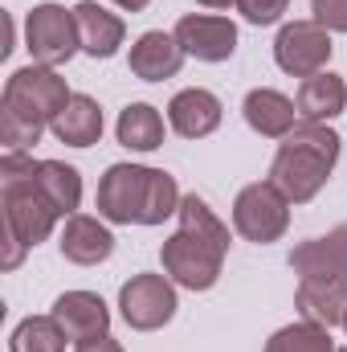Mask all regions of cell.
Segmentation results:
<instances>
[{
	"label": "cell",
	"instance_id": "8",
	"mask_svg": "<svg viewBox=\"0 0 347 352\" xmlns=\"http://www.w3.org/2000/svg\"><path fill=\"white\" fill-rule=\"evenodd\" d=\"M160 263H164V274L172 278L176 287H184V291H208L221 278L225 250H217V246H208V242L176 230L172 238L160 246Z\"/></svg>",
	"mask_w": 347,
	"mask_h": 352
},
{
	"label": "cell",
	"instance_id": "30",
	"mask_svg": "<svg viewBox=\"0 0 347 352\" xmlns=\"http://www.w3.org/2000/svg\"><path fill=\"white\" fill-rule=\"evenodd\" d=\"M196 4H204V8H221V12H225V8H237V0H196Z\"/></svg>",
	"mask_w": 347,
	"mask_h": 352
},
{
	"label": "cell",
	"instance_id": "14",
	"mask_svg": "<svg viewBox=\"0 0 347 352\" xmlns=\"http://www.w3.org/2000/svg\"><path fill=\"white\" fill-rule=\"evenodd\" d=\"M184 50L176 41V33H164V29H147L135 37L131 54H127V66L139 82H164V78H176L180 66H184Z\"/></svg>",
	"mask_w": 347,
	"mask_h": 352
},
{
	"label": "cell",
	"instance_id": "10",
	"mask_svg": "<svg viewBox=\"0 0 347 352\" xmlns=\"http://www.w3.org/2000/svg\"><path fill=\"white\" fill-rule=\"evenodd\" d=\"M176 41L196 62H229L237 54V25L221 12H184L176 21Z\"/></svg>",
	"mask_w": 347,
	"mask_h": 352
},
{
	"label": "cell",
	"instance_id": "4",
	"mask_svg": "<svg viewBox=\"0 0 347 352\" xmlns=\"http://www.w3.org/2000/svg\"><path fill=\"white\" fill-rule=\"evenodd\" d=\"M176 307H180V295L168 274L139 270L119 287V316L131 332H160L164 324L176 320Z\"/></svg>",
	"mask_w": 347,
	"mask_h": 352
},
{
	"label": "cell",
	"instance_id": "23",
	"mask_svg": "<svg viewBox=\"0 0 347 352\" xmlns=\"http://www.w3.org/2000/svg\"><path fill=\"white\" fill-rule=\"evenodd\" d=\"M180 230L184 234H192V238H200V242H208V246H217V250H225L229 254V242H233V234H229V226L217 217V209L204 201V197H196V192H184V201H180Z\"/></svg>",
	"mask_w": 347,
	"mask_h": 352
},
{
	"label": "cell",
	"instance_id": "20",
	"mask_svg": "<svg viewBox=\"0 0 347 352\" xmlns=\"http://www.w3.org/2000/svg\"><path fill=\"white\" fill-rule=\"evenodd\" d=\"M102 127H106V119H102L98 98L74 94V98L66 102V111L53 119L49 131H53V140L66 144V148H94V144L102 140Z\"/></svg>",
	"mask_w": 347,
	"mask_h": 352
},
{
	"label": "cell",
	"instance_id": "31",
	"mask_svg": "<svg viewBox=\"0 0 347 352\" xmlns=\"http://www.w3.org/2000/svg\"><path fill=\"white\" fill-rule=\"evenodd\" d=\"M344 332H347V316H344Z\"/></svg>",
	"mask_w": 347,
	"mask_h": 352
},
{
	"label": "cell",
	"instance_id": "11",
	"mask_svg": "<svg viewBox=\"0 0 347 352\" xmlns=\"http://www.w3.org/2000/svg\"><path fill=\"white\" fill-rule=\"evenodd\" d=\"M49 316L62 324L66 340H74V344L110 332V307H106V299L94 295V291H62V295L53 299Z\"/></svg>",
	"mask_w": 347,
	"mask_h": 352
},
{
	"label": "cell",
	"instance_id": "17",
	"mask_svg": "<svg viewBox=\"0 0 347 352\" xmlns=\"http://www.w3.org/2000/svg\"><path fill=\"white\" fill-rule=\"evenodd\" d=\"M241 111H246L250 131H258L261 140H286V135L298 127V107H294V98L282 94V90H274V87H254L246 94Z\"/></svg>",
	"mask_w": 347,
	"mask_h": 352
},
{
	"label": "cell",
	"instance_id": "7",
	"mask_svg": "<svg viewBox=\"0 0 347 352\" xmlns=\"http://www.w3.org/2000/svg\"><path fill=\"white\" fill-rule=\"evenodd\" d=\"M0 209H4V230L16 242H25L29 250L41 246L58 230V221H62V213L41 197L37 176L21 180V184H0Z\"/></svg>",
	"mask_w": 347,
	"mask_h": 352
},
{
	"label": "cell",
	"instance_id": "13",
	"mask_svg": "<svg viewBox=\"0 0 347 352\" xmlns=\"http://www.w3.org/2000/svg\"><path fill=\"white\" fill-rule=\"evenodd\" d=\"M290 270L302 278H344L347 283V226L327 230L323 238H307L290 250Z\"/></svg>",
	"mask_w": 347,
	"mask_h": 352
},
{
	"label": "cell",
	"instance_id": "21",
	"mask_svg": "<svg viewBox=\"0 0 347 352\" xmlns=\"http://www.w3.org/2000/svg\"><path fill=\"white\" fill-rule=\"evenodd\" d=\"M37 188L62 213V221L74 217L78 205H82V173L74 164H66V160H41L37 164Z\"/></svg>",
	"mask_w": 347,
	"mask_h": 352
},
{
	"label": "cell",
	"instance_id": "6",
	"mask_svg": "<svg viewBox=\"0 0 347 352\" xmlns=\"http://www.w3.org/2000/svg\"><path fill=\"white\" fill-rule=\"evenodd\" d=\"M331 54H335L331 33H327L315 16H307V21H286V25L278 29V37H274V62H278V70L290 74V78H311V74L327 70Z\"/></svg>",
	"mask_w": 347,
	"mask_h": 352
},
{
	"label": "cell",
	"instance_id": "25",
	"mask_svg": "<svg viewBox=\"0 0 347 352\" xmlns=\"http://www.w3.org/2000/svg\"><path fill=\"white\" fill-rule=\"evenodd\" d=\"M265 352H339L335 340H331V328H319V324H286L278 328L270 340H265Z\"/></svg>",
	"mask_w": 347,
	"mask_h": 352
},
{
	"label": "cell",
	"instance_id": "9",
	"mask_svg": "<svg viewBox=\"0 0 347 352\" xmlns=\"http://www.w3.org/2000/svg\"><path fill=\"white\" fill-rule=\"evenodd\" d=\"M147 164H110L98 180V217L110 226H139L143 221V201H147Z\"/></svg>",
	"mask_w": 347,
	"mask_h": 352
},
{
	"label": "cell",
	"instance_id": "19",
	"mask_svg": "<svg viewBox=\"0 0 347 352\" xmlns=\"http://www.w3.org/2000/svg\"><path fill=\"white\" fill-rule=\"evenodd\" d=\"M298 119L302 123H331L347 111V82L335 70H319L311 78H302V87L294 94Z\"/></svg>",
	"mask_w": 347,
	"mask_h": 352
},
{
	"label": "cell",
	"instance_id": "26",
	"mask_svg": "<svg viewBox=\"0 0 347 352\" xmlns=\"http://www.w3.org/2000/svg\"><path fill=\"white\" fill-rule=\"evenodd\" d=\"M286 8H290V0H237V12L250 21V25H278L282 16H286Z\"/></svg>",
	"mask_w": 347,
	"mask_h": 352
},
{
	"label": "cell",
	"instance_id": "12",
	"mask_svg": "<svg viewBox=\"0 0 347 352\" xmlns=\"http://www.w3.org/2000/svg\"><path fill=\"white\" fill-rule=\"evenodd\" d=\"M58 250L62 258L74 266H98L115 254V234H110V221L102 217H90V213H74L62 221V234H58Z\"/></svg>",
	"mask_w": 347,
	"mask_h": 352
},
{
	"label": "cell",
	"instance_id": "15",
	"mask_svg": "<svg viewBox=\"0 0 347 352\" xmlns=\"http://www.w3.org/2000/svg\"><path fill=\"white\" fill-rule=\"evenodd\" d=\"M225 119V107L213 90L204 87H188V90H176L172 102H168V127L184 140H204L221 127Z\"/></svg>",
	"mask_w": 347,
	"mask_h": 352
},
{
	"label": "cell",
	"instance_id": "1",
	"mask_svg": "<svg viewBox=\"0 0 347 352\" xmlns=\"http://www.w3.org/2000/svg\"><path fill=\"white\" fill-rule=\"evenodd\" d=\"M70 98H74V90L49 66L29 62V66L12 70L4 82V94H0V144H4V152H29L33 144H41L45 127H53V119L66 111Z\"/></svg>",
	"mask_w": 347,
	"mask_h": 352
},
{
	"label": "cell",
	"instance_id": "5",
	"mask_svg": "<svg viewBox=\"0 0 347 352\" xmlns=\"http://www.w3.org/2000/svg\"><path fill=\"white\" fill-rule=\"evenodd\" d=\"M233 230L254 242L270 246L290 230V201L274 180H254L233 197Z\"/></svg>",
	"mask_w": 347,
	"mask_h": 352
},
{
	"label": "cell",
	"instance_id": "18",
	"mask_svg": "<svg viewBox=\"0 0 347 352\" xmlns=\"http://www.w3.org/2000/svg\"><path fill=\"white\" fill-rule=\"evenodd\" d=\"M294 307L307 324L339 328L347 316V283L344 278H302L294 291Z\"/></svg>",
	"mask_w": 347,
	"mask_h": 352
},
{
	"label": "cell",
	"instance_id": "29",
	"mask_svg": "<svg viewBox=\"0 0 347 352\" xmlns=\"http://www.w3.org/2000/svg\"><path fill=\"white\" fill-rule=\"evenodd\" d=\"M110 4H115V8H123V12H143L152 0H110Z\"/></svg>",
	"mask_w": 347,
	"mask_h": 352
},
{
	"label": "cell",
	"instance_id": "2",
	"mask_svg": "<svg viewBox=\"0 0 347 352\" xmlns=\"http://www.w3.org/2000/svg\"><path fill=\"white\" fill-rule=\"evenodd\" d=\"M339 135L327 123H302L278 144L274 164H270V180L286 192L290 205H307L323 192V184L331 180L335 164H339Z\"/></svg>",
	"mask_w": 347,
	"mask_h": 352
},
{
	"label": "cell",
	"instance_id": "16",
	"mask_svg": "<svg viewBox=\"0 0 347 352\" xmlns=\"http://www.w3.org/2000/svg\"><path fill=\"white\" fill-rule=\"evenodd\" d=\"M74 21H78L82 54H90V58H115L119 45L127 41V21L119 12H110L106 4H98V0H78Z\"/></svg>",
	"mask_w": 347,
	"mask_h": 352
},
{
	"label": "cell",
	"instance_id": "24",
	"mask_svg": "<svg viewBox=\"0 0 347 352\" xmlns=\"http://www.w3.org/2000/svg\"><path fill=\"white\" fill-rule=\"evenodd\" d=\"M8 352H66V332L53 316H25L8 336Z\"/></svg>",
	"mask_w": 347,
	"mask_h": 352
},
{
	"label": "cell",
	"instance_id": "28",
	"mask_svg": "<svg viewBox=\"0 0 347 352\" xmlns=\"http://www.w3.org/2000/svg\"><path fill=\"white\" fill-rule=\"evenodd\" d=\"M74 352H127L110 332L106 336H94V340H82V344H74Z\"/></svg>",
	"mask_w": 347,
	"mask_h": 352
},
{
	"label": "cell",
	"instance_id": "22",
	"mask_svg": "<svg viewBox=\"0 0 347 352\" xmlns=\"http://www.w3.org/2000/svg\"><path fill=\"white\" fill-rule=\"evenodd\" d=\"M115 135L127 152H156V148H164V115L152 102H131V107H123Z\"/></svg>",
	"mask_w": 347,
	"mask_h": 352
},
{
	"label": "cell",
	"instance_id": "3",
	"mask_svg": "<svg viewBox=\"0 0 347 352\" xmlns=\"http://www.w3.org/2000/svg\"><path fill=\"white\" fill-rule=\"evenodd\" d=\"M25 50L37 66H66L74 54H82V41H78V21H74V8L66 4H33V12L25 16Z\"/></svg>",
	"mask_w": 347,
	"mask_h": 352
},
{
	"label": "cell",
	"instance_id": "27",
	"mask_svg": "<svg viewBox=\"0 0 347 352\" xmlns=\"http://www.w3.org/2000/svg\"><path fill=\"white\" fill-rule=\"evenodd\" d=\"M311 16L327 33H347V0H311Z\"/></svg>",
	"mask_w": 347,
	"mask_h": 352
}]
</instances>
